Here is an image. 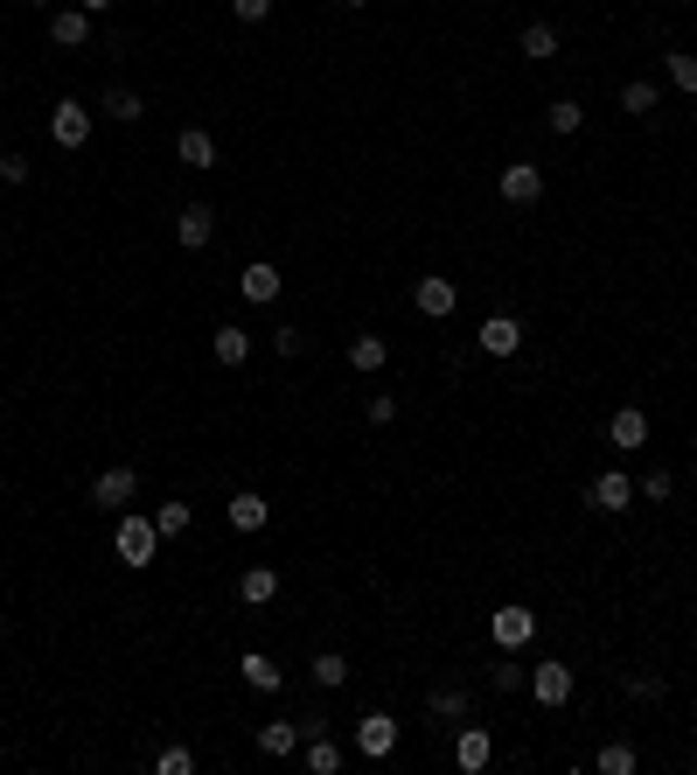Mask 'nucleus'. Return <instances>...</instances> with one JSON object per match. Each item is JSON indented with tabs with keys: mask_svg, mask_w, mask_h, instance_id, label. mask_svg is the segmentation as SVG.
I'll use <instances>...</instances> for the list:
<instances>
[{
	"mask_svg": "<svg viewBox=\"0 0 697 775\" xmlns=\"http://www.w3.org/2000/svg\"><path fill=\"white\" fill-rule=\"evenodd\" d=\"M474 342H481V357H517L523 350V322L517 315H489L474 328Z\"/></svg>",
	"mask_w": 697,
	"mask_h": 775,
	"instance_id": "8",
	"label": "nucleus"
},
{
	"mask_svg": "<svg viewBox=\"0 0 697 775\" xmlns=\"http://www.w3.org/2000/svg\"><path fill=\"white\" fill-rule=\"evenodd\" d=\"M489 685L495 691H517V685H530V671H517V657H503V664L489 671Z\"/></svg>",
	"mask_w": 697,
	"mask_h": 775,
	"instance_id": "34",
	"label": "nucleus"
},
{
	"mask_svg": "<svg viewBox=\"0 0 697 775\" xmlns=\"http://www.w3.org/2000/svg\"><path fill=\"white\" fill-rule=\"evenodd\" d=\"M132 497H140V475H132L126 461H119V468H105V475L91 483V503L105 510V517H119V510H132Z\"/></svg>",
	"mask_w": 697,
	"mask_h": 775,
	"instance_id": "4",
	"label": "nucleus"
},
{
	"mask_svg": "<svg viewBox=\"0 0 697 775\" xmlns=\"http://www.w3.org/2000/svg\"><path fill=\"white\" fill-rule=\"evenodd\" d=\"M301 748H307V775H335V768H342V748H335V740H328V734L301 740Z\"/></svg>",
	"mask_w": 697,
	"mask_h": 775,
	"instance_id": "27",
	"label": "nucleus"
},
{
	"mask_svg": "<svg viewBox=\"0 0 697 775\" xmlns=\"http://www.w3.org/2000/svg\"><path fill=\"white\" fill-rule=\"evenodd\" d=\"M307 678L321 685V691H342V685H348V657H342V650H321V657L307 664Z\"/></svg>",
	"mask_w": 697,
	"mask_h": 775,
	"instance_id": "25",
	"label": "nucleus"
},
{
	"mask_svg": "<svg viewBox=\"0 0 697 775\" xmlns=\"http://www.w3.org/2000/svg\"><path fill=\"white\" fill-rule=\"evenodd\" d=\"M238 671H244V685H252V691H279V685H287V671H279L265 650H244V657H238Z\"/></svg>",
	"mask_w": 697,
	"mask_h": 775,
	"instance_id": "19",
	"label": "nucleus"
},
{
	"mask_svg": "<svg viewBox=\"0 0 697 775\" xmlns=\"http://www.w3.org/2000/svg\"><path fill=\"white\" fill-rule=\"evenodd\" d=\"M635 762H642V754L628 748V740H607V748L593 754V768H600V775H635Z\"/></svg>",
	"mask_w": 697,
	"mask_h": 775,
	"instance_id": "28",
	"label": "nucleus"
},
{
	"mask_svg": "<svg viewBox=\"0 0 697 775\" xmlns=\"http://www.w3.org/2000/svg\"><path fill=\"white\" fill-rule=\"evenodd\" d=\"M635 497H642V489L628 483V468H600V475H593V489H586V503H593V510H607V517H621V510L635 503Z\"/></svg>",
	"mask_w": 697,
	"mask_h": 775,
	"instance_id": "6",
	"label": "nucleus"
},
{
	"mask_svg": "<svg viewBox=\"0 0 697 775\" xmlns=\"http://www.w3.org/2000/svg\"><path fill=\"white\" fill-rule=\"evenodd\" d=\"M370 420H377V426L397 420V399H391V391H370Z\"/></svg>",
	"mask_w": 697,
	"mask_h": 775,
	"instance_id": "39",
	"label": "nucleus"
},
{
	"mask_svg": "<svg viewBox=\"0 0 697 775\" xmlns=\"http://www.w3.org/2000/svg\"><path fill=\"white\" fill-rule=\"evenodd\" d=\"M210 357H217L224 371H244V357H252V328H238V322H224L217 336H210Z\"/></svg>",
	"mask_w": 697,
	"mask_h": 775,
	"instance_id": "15",
	"label": "nucleus"
},
{
	"mask_svg": "<svg viewBox=\"0 0 697 775\" xmlns=\"http://www.w3.org/2000/svg\"><path fill=\"white\" fill-rule=\"evenodd\" d=\"M391 748H397V720H391V713H363V720H356V754L384 762Z\"/></svg>",
	"mask_w": 697,
	"mask_h": 775,
	"instance_id": "9",
	"label": "nucleus"
},
{
	"mask_svg": "<svg viewBox=\"0 0 697 775\" xmlns=\"http://www.w3.org/2000/svg\"><path fill=\"white\" fill-rule=\"evenodd\" d=\"M279 287H287V279H279V266H273V259H252V266H244L238 273V293H244V301H279Z\"/></svg>",
	"mask_w": 697,
	"mask_h": 775,
	"instance_id": "13",
	"label": "nucleus"
},
{
	"mask_svg": "<svg viewBox=\"0 0 697 775\" xmlns=\"http://www.w3.org/2000/svg\"><path fill=\"white\" fill-rule=\"evenodd\" d=\"M175 161H181V168H217V134L181 126V134H175Z\"/></svg>",
	"mask_w": 697,
	"mask_h": 775,
	"instance_id": "14",
	"label": "nucleus"
},
{
	"mask_svg": "<svg viewBox=\"0 0 697 775\" xmlns=\"http://www.w3.org/2000/svg\"><path fill=\"white\" fill-rule=\"evenodd\" d=\"M28 175H36V168H28V154H0V183H8V189H22Z\"/></svg>",
	"mask_w": 697,
	"mask_h": 775,
	"instance_id": "36",
	"label": "nucleus"
},
{
	"mask_svg": "<svg viewBox=\"0 0 697 775\" xmlns=\"http://www.w3.org/2000/svg\"><path fill=\"white\" fill-rule=\"evenodd\" d=\"M49 140H56L63 154H77V147L91 140V112L77 105V98H56V105H49Z\"/></svg>",
	"mask_w": 697,
	"mask_h": 775,
	"instance_id": "2",
	"label": "nucleus"
},
{
	"mask_svg": "<svg viewBox=\"0 0 697 775\" xmlns=\"http://www.w3.org/2000/svg\"><path fill=\"white\" fill-rule=\"evenodd\" d=\"M273 593H279V573H273V566H244V573H238V601H244V608H265Z\"/></svg>",
	"mask_w": 697,
	"mask_h": 775,
	"instance_id": "20",
	"label": "nucleus"
},
{
	"mask_svg": "<svg viewBox=\"0 0 697 775\" xmlns=\"http://www.w3.org/2000/svg\"><path fill=\"white\" fill-rule=\"evenodd\" d=\"M293 748H301V727H293V720H265V727H258V754H273V762H287Z\"/></svg>",
	"mask_w": 697,
	"mask_h": 775,
	"instance_id": "22",
	"label": "nucleus"
},
{
	"mask_svg": "<svg viewBox=\"0 0 697 775\" xmlns=\"http://www.w3.org/2000/svg\"><path fill=\"white\" fill-rule=\"evenodd\" d=\"M628 699H662V678H628Z\"/></svg>",
	"mask_w": 697,
	"mask_h": 775,
	"instance_id": "41",
	"label": "nucleus"
},
{
	"mask_svg": "<svg viewBox=\"0 0 697 775\" xmlns=\"http://www.w3.org/2000/svg\"><path fill=\"white\" fill-rule=\"evenodd\" d=\"M690 8H697V0H690Z\"/></svg>",
	"mask_w": 697,
	"mask_h": 775,
	"instance_id": "45",
	"label": "nucleus"
},
{
	"mask_svg": "<svg viewBox=\"0 0 697 775\" xmlns=\"http://www.w3.org/2000/svg\"><path fill=\"white\" fill-rule=\"evenodd\" d=\"M105 112H112L119 126H132V120H147V98H140V91H105Z\"/></svg>",
	"mask_w": 697,
	"mask_h": 775,
	"instance_id": "32",
	"label": "nucleus"
},
{
	"mask_svg": "<svg viewBox=\"0 0 697 775\" xmlns=\"http://www.w3.org/2000/svg\"><path fill=\"white\" fill-rule=\"evenodd\" d=\"M544 126H552V134H579V126H586V105H579V98H558V105L552 112H544Z\"/></svg>",
	"mask_w": 697,
	"mask_h": 775,
	"instance_id": "29",
	"label": "nucleus"
},
{
	"mask_svg": "<svg viewBox=\"0 0 697 775\" xmlns=\"http://www.w3.org/2000/svg\"><path fill=\"white\" fill-rule=\"evenodd\" d=\"M154 768H161V775H195V754H189V748H161Z\"/></svg>",
	"mask_w": 697,
	"mask_h": 775,
	"instance_id": "33",
	"label": "nucleus"
},
{
	"mask_svg": "<svg viewBox=\"0 0 697 775\" xmlns=\"http://www.w3.org/2000/svg\"><path fill=\"white\" fill-rule=\"evenodd\" d=\"M384 364H391V342H384V336H356V342H348V371L377 377Z\"/></svg>",
	"mask_w": 697,
	"mask_h": 775,
	"instance_id": "21",
	"label": "nucleus"
},
{
	"mask_svg": "<svg viewBox=\"0 0 697 775\" xmlns=\"http://www.w3.org/2000/svg\"><path fill=\"white\" fill-rule=\"evenodd\" d=\"M224 517H230V532H244V538H252V532H265L273 503H265V497H252V489H238V497L224 503Z\"/></svg>",
	"mask_w": 697,
	"mask_h": 775,
	"instance_id": "17",
	"label": "nucleus"
},
{
	"mask_svg": "<svg viewBox=\"0 0 697 775\" xmlns=\"http://www.w3.org/2000/svg\"><path fill=\"white\" fill-rule=\"evenodd\" d=\"M348 8H370V0H348Z\"/></svg>",
	"mask_w": 697,
	"mask_h": 775,
	"instance_id": "43",
	"label": "nucleus"
},
{
	"mask_svg": "<svg viewBox=\"0 0 697 775\" xmlns=\"http://www.w3.org/2000/svg\"><path fill=\"white\" fill-rule=\"evenodd\" d=\"M621 112H635V120L656 112V85H649V77H628V85H621Z\"/></svg>",
	"mask_w": 697,
	"mask_h": 775,
	"instance_id": "30",
	"label": "nucleus"
},
{
	"mask_svg": "<svg viewBox=\"0 0 697 775\" xmlns=\"http://www.w3.org/2000/svg\"><path fill=\"white\" fill-rule=\"evenodd\" d=\"M36 8H49V0H36Z\"/></svg>",
	"mask_w": 697,
	"mask_h": 775,
	"instance_id": "44",
	"label": "nucleus"
},
{
	"mask_svg": "<svg viewBox=\"0 0 697 775\" xmlns=\"http://www.w3.org/2000/svg\"><path fill=\"white\" fill-rule=\"evenodd\" d=\"M293 727H301V740H314V734H328V713H321V705H301V720H293Z\"/></svg>",
	"mask_w": 697,
	"mask_h": 775,
	"instance_id": "38",
	"label": "nucleus"
},
{
	"mask_svg": "<svg viewBox=\"0 0 697 775\" xmlns=\"http://www.w3.org/2000/svg\"><path fill=\"white\" fill-rule=\"evenodd\" d=\"M189 524H195V510H189V503H161V510H154V532H161V538H181Z\"/></svg>",
	"mask_w": 697,
	"mask_h": 775,
	"instance_id": "31",
	"label": "nucleus"
},
{
	"mask_svg": "<svg viewBox=\"0 0 697 775\" xmlns=\"http://www.w3.org/2000/svg\"><path fill=\"white\" fill-rule=\"evenodd\" d=\"M607 440H613V448H649V412H642V405H621V412L607 420Z\"/></svg>",
	"mask_w": 697,
	"mask_h": 775,
	"instance_id": "18",
	"label": "nucleus"
},
{
	"mask_svg": "<svg viewBox=\"0 0 697 775\" xmlns=\"http://www.w3.org/2000/svg\"><path fill=\"white\" fill-rule=\"evenodd\" d=\"M495 189H503V203L530 210V203H544V168H537V161H509V168L495 175Z\"/></svg>",
	"mask_w": 697,
	"mask_h": 775,
	"instance_id": "3",
	"label": "nucleus"
},
{
	"mask_svg": "<svg viewBox=\"0 0 697 775\" xmlns=\"http://www.w3.org/2000/svg\"><path fill=\"white\" fill-rule=\"evenodd\" d=\"M489 636H495V650H523V642L537 636V615H530L523 601H509V608H495V615H489Z\"/></svg>",
	"mask_w": 697,
	"mask_h": 775,
	"instance_id": "5",
	"label": "nucleus"
},
{
	"mask_svg": "<svg viewBox=\"0 0 697 775\" xmlns=\"http://www.w3.org/2000/svg\"><path fill=\"white\" fill-rule=\"evenodd\" d=\"M411 301H419V315H426V322H446V315L460 308V287H454V279H440V273H426L419 287H411Z\"/></svg>",
	"mask_w": 697,
	"mask_h": 775,
	"instance_id": "7",
	"label": "nucleus"
},
{
	"mask_svg": "<svg viewBox=\"0 0 697 775\" xmlns=\"http://www.w3.org/2000/svg\"><path fill=\"white\" fill-rule=\"evenodd\" d=\"M49 42H56V49H85L91 42V14L85 8H56V14H49Z\"/></svg>",
	"mask_w": 697,
	"mask_h": 775,
	"instance_id": "16",
	"label": "nucleus"
},
{
	"mask_svg": "<svg viewBox=\"0 0 697 775\" xmlns=\"http://www.w3.org/2000/svg\"><path fill=\"white\" fill-rule=\"evenodd\" d=\"M273 350H279V357H287V364H293V357L307 350V336H301V328H273Z\"/></svg>",
	"mask_w": 697,
	"mask_h": 775,
	"instance_id": "37",
	"label": "nucleus"
},
{
	"mask_svg": "<svg viewBox=\"0 0 697 775\" xmlns=\"http://www.w3.org/2000/svg\"><path fill=\"white\" fill-rule=\"evenodd\" d=\"M635 489H642V497H649V503H662V497H670V489H676V475H670V468H649V475H642Z\"/></svg>",
	"mask_w": 697,
	"mask_h": 775,
	"instance_id": "35",
	"label": "nucleus"
},
{
	"mask_svg": "<svg viewBox=\"0 0 697 775\" xmlns=\"http://www.w3.org/2000/svg\"><path fill=\"white\" fill-rule=\"evenodd\" d=\"M517 49H523L530 63H552V57H558V28H552V22H523Z\"/></svg>",
	"mask_w": 697,
	"mask_h": 775,
	"instance_id": "23",
	"label": "nucleus"
},
{
	"mask_svg": "<svg viewBox=\"0 0 697 775\" xmlns=\"http://www.w3.org/2000/svg\"><path fill=\"white\" fill-rule=\"evenodd\" d=\"M230 14H238V22H265V14H273V0H230Z\"/></svg>",
	"mask_w": 697,
	"mask_h": 775,
	"instance_id": "40",
	"label": "nucleus"
},
{
	"mask_svg": "<svg viewBox=\"0 0 697 775\" xmlns=\"http://www.w3.org/2000/svg\"><path fill=\"white\" fill-rule=\"evenodd\" d=\"M662 77L684 98H697V49H670V57H662Z\"/></svg>",
	"mask_w": 697,
	"mask_h": 775,
	"instance_id": "24",
	"label": "nucleus"
},
{
	"mask_svg": "<svg viewBox=\"0 0 697 775\" xmlns=\"http://www.w3.org/2000/svg\"><path fill=\"white\" fill-rule=\"evenodd\" d=\"M426 705H433L440 720H468V713H474V691H468V685H440Z\"/></svg>",
	"mask_w": 697,
	"mask_h": 775,
	"instance_id": "26",
	"label": "nucleus"
},
{
	"mask_svg": "<svg viewBox=\"0 0 697 775\" xmlns=\"http://www.w3.org/2000/svg\"><path fill=\"white\" fill-rule=\"evenodd\" d=\"M77 8H85V14H105V8H112V0H77Z\"/></svg>",
	"mask_w": 697,
	"mask_h": 775,
	"instance_id": "42",
	"label": "nucleus"
},
{
	"mask_svg": "<svg viewBox=\"0 0 697 775\" xmlns=\"http://www.w3.org/2000/svg\"><path fill=\"white\" fill-rule=\"evenodd\" d=\"M175 238H181V252H203V245L217 238V210H210V203H181Z\"/></svg>",
	"mask_w": 697,
	"mask_h": 775,
	"instance_id": "11",
	"label": "nucleus"
},
{
	"mask_svg": "<svg viewBox=\"0 0 697 775\" xmlns=\"http://www.w3.org/2000/svg\"><path fill=\"white\" fill-rule=\"evenodd\" d=\"M530 699H537V705H566L572 699V664H558V657L537 664V671H530Z\"/></svg>",
	"mask_w": 697,
	"mask_h": 775,
	"instance_id": "12",
	"label": "nucleus"
},
{
	"mask_svg": "<svg viewBox=\"0 0 697 775\" xmlns=\"http://www.w3.org/2000/svg\"><path fill=\"white\" fill-rule=\"evenodd\" d=\"M454 762H460V775H481L495 762V740H489V727H468L460 720V734H454Z\"/></svg>",
	"mask_w": 697,
	"mask_h": 775,
	"instance_id": "10",
	"label": "nucleus"
},
{
	"mask_svg": "<svg viewBox=\"0 0 697 775\" xmlns=\"http://www.w3.org/2000/svg\"><path fill=\"white\" fill-rule=\"evenodd\" d=\"M112 552H119L132 573H140V566H154V552H161L154 517H140V510H119V524H112Z\"/></svg>",
	"mask_w": 697,
	"mask_h": 775,
	"instance_id": "1",
	"label": "nucleus"
}]
</instances>
